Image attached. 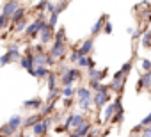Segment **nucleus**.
<instances>
[{
  "mask_svg": "<svg viewBox=\"0 0 151 137\" xmlns=\"http://www.w3.org/2000/svg\"><path fill=\"white\" fill-rule=\"evenodd\" d=\"M7 52L14 57V61H20L22 59V53H20V46L18 45H9L7 46Z\"/></svg>",
  "mask_w": 151,
  "mask_h": 137,
  "instance_id": "nucleus-26",
  "label": "nucleus"
},
{
  "mask_svg": "<svg viewBox=\"0 0 151 137\" xmlns=\"http://www.w3.org/2000/svg\"><path fill=\"white\" fill-rule=\"evenodd\" d=\"M100 86H101V82H98V80H89V89L94 93V91H98L100 89Z\"/></svg>",
  "mask_w": 151,
  "mask_h": 137,
  "instance_id": "nucleus-40",
  "label": "nucleus"
},
{
  "mask_svg": "<svg viewBox=\"0 0 151 137\" xmlns=\"http://www.w3.org/2000/svg\"><path fill=\"white\" fill-rule=\"evenodd\" d=\"M62 103H64V107H66V109H69V107L73 105V98H64V102H62Z\"/></svg>",
  "mask_w": 151,
  "mask_h": 137,
  "instance_id": "nucleus-49",
  "label": "nucleus"
},
{
  "mask_svg": "<svg viewBox=\"0 0 151 137\" xmlns=\"http://www.w3.org/2000/svg\"><path fill=\"white\" fill-rule=\"evenodd\" d=\"M7 123H9L11 126H14V128L18 130L20 126H23V118L16 114V116H13V118H9V121H7Z\"/></svg>",
  "mask_w": 151,
  "mask_h": 137,
  "instance_id": "nucleus-28",
  "label": "nucleus"
},
{
  "mask_svg": "<svg viewBox=\"0 0 151 137\" xmlns=\"http://www.w3.org/2000/svg\"><path fill=\"white\" fill-rule=\"evenodd\" d=\"M140 125H142V126H146V125H151V112H149V114H147V116L142 119V123H140Z\"/></svg>",
  "mask_w": 151,
  "mask_h": 137,
  "instance_id": "nucleus-48",
  "label": "nucleus"
},
{
  "mask_svg": "<svg viewBox=\"0 0 151 137\" xmlns=\"http://www.w3.org/2000/svg\"><path fill=\"white\" fill-rule=\"evenodd\" d=\"M46 4H48V0H39V2H37V4H36V9H37V11H41V13H43V11H45V9H46Z\"/></svg>",
  "mask_w": 151,
  "mask_h": 137,
  "instance_id": "nucleus-42",
  "label": "nucleus"
},
{
  "mask_svg": "<svg viewBox=\"0 0 151 137\" xmlns=\"http://www.w3.org/2000/svg\"><path fill=\"white\" fill-rule=\"evenodd\" d=\"M50 125H52V118H43V119L37 121L36 125H32L30 128H32V133H34L36 137H41V135H45V133L48 132Z\"/></svg>",
  "mask_w": 151,
  "mask_h": 137,
  "instance_id": "nucleus-3",
  "label": "nucleus"
},
{
  "mask_svg": "<svg viewBox=\"0 0 151 137\" xmlns=\"http://www.w3.org/2000/svg\"><path fill=\"white\" fill-rule=\"evenodd\" d=\"M78 107H80V110L87 112V110H91V107H93V100H91V98H80V100H78Z\"/></svg>",
  "mask_w": 151,
  "mask_h": 137,
  "instance_id": "nucleus-23",
  "label": "nucleus"
},
{
  "mask_svg": "<svg viewBox=\"0 0 151 137\" xmlns=\"http://www.w3.org/2000/svg\"><path fill=\"white\" fill-rule=\"evenodd\" d=\"M50 73L52 71H50L48 66H36L34 71H32V77H36V79H48Z\"/></svg>",
  "mask_w": 151,
  "mask_h": 137,
  "instance_id": "nucleus-11",
  "label": "nucleus"
},
{
  "mask_svg": "<svg viewBox=\"0 0 151 137\" xmlns=\"http://www.w3.org/2000/svg\"><path fill=\"white\" fill-rule=\"evenodd\" d=\"M117 112V109H116V103H107L105 107H103V121H110L112 118H114V114Z\"/></svg>",
  "mask_w": 151,
  "mask_h": 137,
  "instance_id": "nucleus-15",
  "label": "nucleus"
},
{
  "mask_svg": "<svg viewBox=\"0 0 151 137\" xmlns=\"http://www.w3.org/2000/svg\"><path fill=\"white\" fill-rule=\"evenodd\" d=\"M14 132H16V128L11 126L9 123H6L2 128H0V137H11V135H14Z\"/></svg>",
  "mask_w": 151,
  "mask_h": 137,
  "instance_id": "nucleus-20",
  "label": "nucleus"
},
{
  "mask_svg": "<svg viewBox=\"0 0 151 137\" xmlns=\"http://www.w3.org/2000/svg\"><path fill=\"white\" fill-rule=\"evenodd\" d=\"M23 109H34V110H41V107H43V100L41 98H30V100H27V102H23V105H22Z\"/></svg>",
  "mask_w": 151,
  "mask_h": 137,
  "instance_id": "nucleus-14",
  "label": "nucleus"
},
{
  "mask_svg": "<svg viewBox=\"0 0 151 137\" xmlns=\"http://www.w3.org/2000/svg\"><path fill=\"white\" fill-rule=\"evenodd\" d=\"M93 48H94V39L93 37H87L86 41H82L78 52H80V55H91L93 53Z\"/></svg>",
  "mask_w": 151,
  "mask_h": 137,
  "instance_id": "nucleus-10",
  "label": "nucleus"
},
{
  "mask_svg": "<svg viewBox=\"0 0 151 137\" xmlns=\"http://www.w3.org/2000/svg\"><path fill=\"white\" fill-rule=\"evenodd\" d=\"M107 18H109V16H107V14H103V16H101L94 25H93V29H91V36H93V37H94V36H98L100 32H103V25H105Z\"/></svg>",
  "mask_w": 151,
  "mask_h": 137,
  "instance_id": "nucleus-16",
  "label": "nucleus"
},
{
  "mask_svg": "<svg viewBox=\"0 0 151 137\" xmlns=\"http://www.w3.org/2000/svg\"><path fill=\"white\" fill-rule=\"evenodd\" d=\"M140 36H142V30H139V29H137V30H133V34H132V39H139Z\"/></svg>",
  "mask_w": 151,
  "mask_h": 137,
  "instance_id": "nucleus-50",
  "label": "nucleus"
},
{
  "mask_svg": "<svg viewBox=\"0 0 151 137\" xmlns=\"http://www.w3.org/2000/svg\"><path fill=\"white\" fill-rule=\"evenodd\" d=\"M78 57H80V52H78V48H77V50H73V52L69 53V62H77Z\"/></svg>",
  "mask_w": 151,
  "mask_h": 137,
  "instance_id": "nucleus-39",
  "label": "nucleus"
},
{
  "mask_svg": "<svg viewBox=\"0 0 151 137\" xmlns=\"http://www.w3.org/2000/svg\"><path fill=\"white\" fill-rule=\"evenodd\" d=\"M45 11L52 14V13L55 11V4H53V2H50V0H48V4H46V9H45Z\"/></svg>",
  "mask_w": 151,
  "mask_h": 137,
  "instance_id": "nucleus-47",
  "label": "nucleus"
},
{
  "mask_svg": "<svg viewBox=\"0 0 151 137\" xmlns=\"http://www.w3.org/2000/svg\"><path fill=\"white\" fill-rule=\"evenodd\" d=\"M114 103H116V109H117V110H123V103H121V96H117V100H116Z\"/></svg>",
  "mask_w": 151,
  "mask_h": 137,
  "instance_id": "nucleus-51",
  "label": "nucleus"
},
{
  "mask_svg": "<svg viewBox=\"0 0 151 137\" xmlns=\"http://www.w3.org/2000/svg\"><path fill=\"white\" fill-rule=\"evenodd\" d=\"M27 27H29V22H27V18H23V20H20L18 23H14V27H13V29H14L16 32H25V29H27Z\"/></svg>",
  "mask_w": 151,
  "mask_h": 137,
  "instance_id": "nucleus-29",
  "label": "nucleus"
},
{
  "mask_svg": "<svg viewBox=\"0 0 151 137\" xmlns=\"http://www.w3.org/2000/svg\"><path fill=\"white\" fill-rule=\"evenodd\" d=\"M86 121V116L80 112V114H73V121H71V128H77V126H80L82 123Z\"/></svg>",
  "mask_w": 151,
  "mask_h": 137,
  "instance_id": "nucleus-25",
  "label": "nucleus"
},
{
  "mask_svg": "<svg viewBox=\"0 0 151 137\" xmlns=\"http://www.w3.org/2000/svg\"><path fill=\"white\" fill-rule=\"evenodd\" d=\"M46 59H48V52L34 53V64L36 66H46Z\"/></svg>",
  "mask_w": 151,
  "mask_h": 137,
  "instance_id": "nucleus-17",
  "label": "nucleus"
},
{
  "mask_svg": "<svg viewBox=\"0 0 151 137\" xmlns=\"http://www.w3.org/2000/svg\"><path fill=\"white\" fill-rule=\"evenodd\" d=\"M68 7V0H64V2H59V4H55V11L53 13H57V14H60L64 9Z\"/></svg>",
  "mask_w": 151,
  "mask_h": 137,
  "instance_id": "nucleus-38",
  "label": "nucleus"
},
{
  "mask_svg": "<svg viewBox=\"0 0 151 137\" xmlns=\"http://www.w3.org/2000/svg\"><path fill=\"white\" fill-rule=\"evenodd\" d=\"M109 102H110V91L109 93H105V91H94L93 93V105L94 107L103 109Z\"/></svg>",
  "mask_w": 151,
  "mask_h": 137,
  "instance_id": "nucleus-5",
  "label": "nucleus"
},
{
  "mask_svg": "<svg viewBox=\"0 0 151 137\" xmlns=\"http://www.w3.org/2000/svg\"><path fill=\"white\" fill-rule=\"evenodd\" d=\"M9 23H11V18H7V16H4L2 13H0V30H2V29H7Z\"/></svg>",
  "mask_w": 151,
  "mask_h": 137,
  "instance_id": "nucleus-34",
  "label": "nucleus"
},
{
  "mask_svg": "<svg viewBox=\"0 0 151 137\" xmlns=\"http://www.w3.org/2000/svg\"><path fill=\"white\" fill-rule=\"evenodd\" d=\"M71 121H73V114H69V116L66 118V121H64V125H62L64 130H69V128H71Z\"/></svg>",
  "mask_w": 151,
  "mask_h": 137,
  "instance_id": "nucleus-44",
  "label": "nucleus"
},
{
  "mask_svg": "<svg viewBox=\"0 0 151 137\" xmlns=\"http://www.w3.org/2000/svg\"><path fill=\"white\" fill-rule=\"evenodd\" d=\"M16 137H23V135H16Z\"/></svg>",
  "mask_w": 151,
  "mask_h": 137,
  "instance_id": "nucleus-54",
  "label": "nucleus"
},
{
  "mask_svg": "<svg viewBox=\"0 0 151 137\" xmlns=\"http://www.w3.org/2000/svg\"><path fill=\"white\" fill-rule=\"evenodd\" d=\"M132 66H133V64H132V61H128V62H124V64H123V68H121L119 71H121L123 75H126V77H128V73L132 71Z\"/></svg>",
  "mask_w": 151,
  "mask_h": 137,
  "instance_id": "nucleus-36",
  "label": "nucleus"
},
{
  "mask_svg": "<svg viewBox=\"0 0 151 137\" xmlns=\"http://www.w3.org/2000/svg\"><path fill=\"white\" fill-rule=\"evenodd\" d=\"M53 41H66V29H59L55 34H53Z\"/></svg>",
  "mask_w": 151,
  "mask_h": 137,
  "instance_id": "nucleus-33",
  "label": "nucleus"
},
{
  "mask_svg": "<svg viewBox=\"0 0 151 137\" xmlns=\"http://www.w3.org/2000/svg\"><path fill=\"white\" fill-rule=\"evenodd\" d=\"M60 94H62L64 98H73L75 94H77V89H75L73 86H62V89H60Z\"/></svg>",
  "mask_w": 151,
  "mask_h": 137,
  "instance_id": "nucleus-21",
  "label": "nucleus"
},
{
  "mask_svg": "<svg viewBox=\"0 0 151 137\" xmlns=\"http://www.w3.org/2000/svg\"><path fill=\"white\" fill-rule=\"evenodd\" d=\"M87 62H89V55H80L78 61H77V66L78 68H87Z\"/></svg>",
  "mask_w": 151,
  "mask_h": 137,
  "instance_id": "nucleus-35",
  "label": "nucleus"
},
{
  "mask_svg": "<svg viewBox=\"0 0 151 137\" xmlns=\"http://www.w3.org/2000/svg\"><path fill=\"white\" fill-rule=\"evenodd\" d=\"M53 34H55V32H53V29H52V27H48V23H46V25L43 27V30H41L37 36H39V41H41L43 45H48V43H52V41H53Z\"/></svg>",
  "mask_w": 151,
  "mask_h": 137,
  "instance_id": "nucleus-7",
  "label": "nucleus"
},
{
  "mask_svg": "<svg viewBox=\"0 0 151 137\" xmlns=\"http://www.w3.org/2000/svg\"><path fill=\"white\" fill-rule=\"evenodd\" d=\"M135 89H137V91H142V89H151V71H144V75H140V79L137 80Z\"/></svg>",
  "mask_w": 151,
  "mask_h": 137,
  "instance_id": "nucleus-8",
  "label": "nucleus"
},
{
  "mask_svg": "<svg viewBox=\"0 0 151 137\" xmlns=\"http://www.w3.org/2000/svg\"><path fill=\"white\" fill-rule=\"evenodd\" d=\"M66 41H53L52 43V48H50V55L53 59H64L66 57Z\"/></svg>",
  "mask_w": 151,
  "mask_h": 137,
  "instance_id": "nucleus-4",
  "label": "nucleus"
},
{
  "mask_svg": "<svg viewBox=\"0 0 151 137\" xmlns=\"http://www.w3.org/2000/svg\"><path fill=\"white\" fill-rule=\"evenodd\" d=\"M149 48H151V46H149Z\"/></svg>",
  "mask_w": 151,
  "mask_h": 137,
  "instance_id": "nucleus-56",
  "label": "nucleus"
},
{
  "mask_svg": "<svg viewBox=\"0 0 151 137\" xmlns=\"http://www.w3.org/2000/svg\"><path fill=\"white\" fill-rule=\"evenodd\" d=\"M25 14H27V9L20 6V7H18V9L14 11V14L11 16V22H13V23H18L20 20H23V18H25Z\"/></svg>",
  "mask_w": 151,
  "mask_h": 137,
  "instance_id": "nucleus-18",
  "label": "nucleus"
},
{
  "mask_svg": "<svg viewBox=\"0 0 151 137\" xmlns=\"http://www.w3.org/2000/svg\"><path fill=\"white\" fill-rule=\"evenodd\" d=\"M46 80H48V91H53V89H57V80H59V73H50Z\"/></svg>",
  "mask_w": 151,
  "mask_h": 137,
  "instance_id": "nucleus-22",
  "label": "nucleus"
},
{
  "mask_svg": "<svg viewBox=\"0 0 151 137\" xmlns=\"http://www.w3.org/2000/svg\"><path fill=\"white\" fill-rule=\"evenodd\" d=\"M103 32H105V34H112V23H110V22H105V25H103Z\"/></svg>",
  "mask_w": 151,
  "mask_h": 137,
  "instance_id": "nucleus-45",
  "label": "nucleus"
},
{
  "mask_svg": "<svg viewBox=\"0 0 151 137\" xmlns=\"http://www.w3.org/2000/svg\"><path fill=\"white\" fill-rule=\"evenodd\" d=\"M20 6H22L20 0H7V2L4 4V7H2V14L7 16V18H11V16L14 14V11H16Z\"/></svg>",
  "mask_w": 151,
  "mask_h": 137,
  "instance_id": "nucleus-6",
  "label": "nucleus"
},
{
  "mask_svg": "<svg viewBox=\"0 0 151 137\" xmlns=\"http://www.w3.org/2000/svg\"><path fill=\"white\" fill-rule=\"evenodd\" d=\"M46 20H48V18H46V14H45V13H41V14H39L32 23H29V27L25 29V34H27L29 37H36V36L43 30V27L46 25Z\"/></svg>",
  "mask_w": 151,
  "mask_h": 137,
  "instance_id": "nucleus-1",
  "label": "nucleus"
},
{
  "mask_svg": "<svg viewBox=\"0 0 151 137\" xmlns=\"http://www.w3.org/2000/svg\"><path fill=\"white\" fill-rule=\"evenodd\" d=\"M142 46L144 48H149L151 46V30H146L142 34Z\"/></svg>",
  "mask_w": 151,
  "mask_h": 137,
  "instance_id": "nucleus-32",
  "label": "nucleus"
},
{
  "mask_svg": "<svg viewBox=\"0 0 151 137\" xmlns=\"http://www.w3.org/2000/svg\"><path fill=\"white\" fill-rule=\"evenodd\" d=\"M57 22H59V14H57V13H52V14L48 16V20H46L48 27H52V29H55V27H57Z\"/></svg>",
  "mask_w": 151,
  "mask_h": 137,
  "instance_id": "nucleus-31",
  "label": "nucleus"
},
{
  "mask_svg": "<svg viewBox=\"0 0 151 137\" xmlns=\"http://www.w3.org/2000/svg\"><path fill=\"white\" fill-rule=\"evenodd\" d=\"M149 20H151V14H149Z\"/></svg>",
  "mask_w": 151,
  "mask_h": 137,
  "instance_id": "nucleus-55",
  "label": "nucleus"
},
{
  "mask_svg": "<svg viewBox=\"0 0 151 137\" xmlns=\"http://www.w3.org/2000/svg\"><path fill=\"white\" fill-rule=\"evenodd\" d=\"M142 70L144 71H151V61L149 59H142Z\"/></svg>",
  "mask_w": 151,
  "mask_h": 137,
  "instance_id": "nucleus-43",
  "label": "nucleus"
},
{
  "mask_svg": "<svg viewBox=\"0 0 151 137\" xmlns=\"http://www.w3.org/2000/svg\"><path fill=\"white\" fill-rule=\"evenodd\" d=\"M91 68H96V61L89 57V62H87V70H91Z\"/></svg>",
  "mask_w": 151,
  "mask_h": 137,
  "instance_id": "nucleus-52",
  "label": "nucleus"
},
{
  "mask_svg": "<svg viewBox=\"0 0 151 137\" xmlns=\"http://www.w3.org/2000/svg\"><path fill=\"white\" fill-rule=\"evenodd\" d=\"M87 75H89V80H98V82H101V80L107 77V70H96V68H91Z\"/></svg>",
  "mask_w": 151,
  "mask_h": 137,
  "instance_id": "nucleus-12",
  "label": "nucleus"
},
{
  "mask_svg": "<svg viewBox=\"0 0 151 137\" xmlns=\"http://www.w3.org/2000/svg\"><path fill=\"white\" fill-rule=\"evenodd\" d=\"M124 80H126V77H123V79H112V82H110V91L121 94L123 89H124Z\"/></svg>",
  "mask_w": 151,
  "mask_h": 137,
  "instance_id": "nucleus-13",
  "label": "nucleus"
},
{
  "mask_svg": "<svg viewBox=\"0 0 151 137\" xmlns=\"http://www.w3.org/2000/svg\"><path fill=\"white\" fill-rule=\"evenodd\" d=\"M100 132L101 130H98V128H91L89 133H87V137H100Z\"/></svg>",
  "mask_w": 151,
  "mask_h": 137,
  "instance_id": "nucleus-46",
  "label": "nucleus"
},
{
  "mask_svg": "<svg viewBox=\"0 0 151 137\" xmlns=\"http://www.w3.org/2000/svg\"><path fill=\"white\" fill-rule=\"evenodd\" d=\"M43 118H45V116H41V112H39V114H32V116H29L27 119H23V126H29V128H30L32 125H36V123L41 121Z\"/></svg>",
  "mask_w": 151,
  "mask_h": 137,
  "instance_id": "nucleus-19",
  "label": "nucleus"
},
{
  "mask_svg": "<svg viewBox=\"0 0 151 137\" xmlns=\"http://www.w3.org/2000/svg\"><path fill=\"white\" fill-rule=\"evenodd\" d=\"M123 119H124V112H123V110H117V112L114 114V118H112L110 121H112V123H117V125H119V123H121Z\"/></svg>",
  "mask_w": 151,
  "mask_h": 137,
  "instance_id": "nucleus-37",
  "label": "nucleus"
},
{
  "mask_svg": "<svg viewBox=\"0 0 151 137\" xmlns=\"http://www.w3.org/2000/svg\"><path fill=\"white\" fill-rule=\"evenodd\" d=\"M20 66L32 75L34 68H36V64H34V55H22V59H20Z\"/></svg>",
  "mask_w": 151,
  "mask_h": 137,
  "instance_id": "nucleus-9",
  "label": "nucleus"
},
{
  "mask_svg": "<svg viewBox=\"0 0 151 137\" xmlns=\"http://www.w3.org/2000/svg\"><path fill=\"white\" fill-rule=\"evenodd\" d=\"M23 137H29V135H23ZM34 137H36V135H34Z\"/></svg>",
  "mask_w": 151,
  "mask_h": 137,
  "instance_id": "nucleus-53",
  "label": "nucleus"
},
{
  "mask_svg": "<svg viewBox=\"0 0 151 137\" xmlns=\"http://www.w3.org/2000/svg\"><path fill=\"white\" fill-rule=\"evenodd\" d=\"M53 109H55V102H48V103H45L43 107H41V116H48V114H52L53 112Z\"/></svg>",
  "mask_w": 151,
  "mask_h": 137,
  "instance_id": "nucleus-27",
  "label": "nucleus"
},
{
  "mask_svg": "<svg viewBox=\"0 0 151 137\" xmlns=\"http://www.w3.org/2000/svg\"><path fill=\"white\" fill-rule=\"evenodd\" d=\"M77 96H78V100L80 98H91L93 100V91L89 87H78L77 89Z\"/></svg>",
  "mask_w": 151,
  "mask_h": 137,
  "instance_id": "nucleus-24",
  "label": "nucleus"
},
{
  "mask_svg": "<svg viewBox=\"0 0 151 137\" xmlns=\"http://www.w3.org/2000/svg\"><path fill=\"white\" fill-rule=\"evenodd\" d=\"M80 77H82L80 68H71L69 71H66V73H60V75H59V80H60V84H62V86H73V82H75V80H80Z\"/></svg>",
  "mask_w": 151,
  "mask_h": 137,
  "instance_id": "nucleus-2",
  "label": "nucleus"
},
{
  "mask_svg": "<svg viewBox=\"0 0 151 137\" xmlns=\"http://www.w3.org/2000/svg\"><path fill=\"white\" fill-rule=\"evenodd\" d=\"M13 61H14V57H13L9 52H6L2 57H0V66H7V64H11Z\"/></svg>",
  "mask_w": 151,
  "mask_h": 137,
  "instance_id": "nucleus-30",
  "label": "nucleus"
},
{
  "mask_svg": "<svg viewBox=\"0 0 151 137\" xmlns=\"http://www.w3.org/2000/svg\"><path fill=\"white\" fill-rule=\"evenodd\" d=\"M140 137H151V125H146L140 132Z\"/></svg>",
  "mask_w": 151,
  "mask_h": 137,
  "instance_id": "nucleus-41",
  "label": "nucleus"
}]
</instances>
